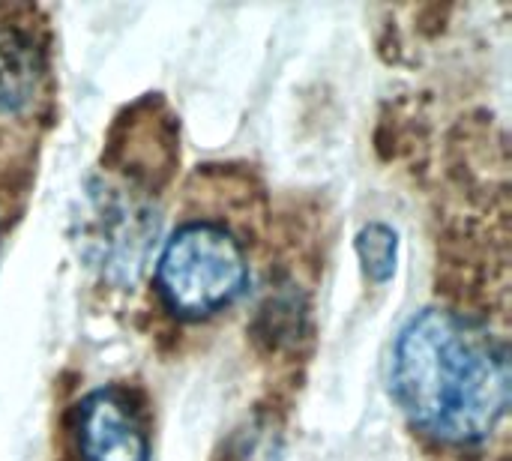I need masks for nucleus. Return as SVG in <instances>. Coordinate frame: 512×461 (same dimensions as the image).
<instances>
[{"instance_id": "1", "label": "nucleus", "mask_w": 512, "mask_h": 461, "mask_svg": "<svg viewBox=\"0 0 512 461\" xmlns=\"http://www.w3.org/2000/svg\"><path fill=\"white\" fill-rule=\"evenodd\" d=\"M390 390L423 438L459 450L486 444L510 408L507 345L456 309H423L393 342Z\"/></svg>"}, {"instance_id": "2", "label": "nucleus", "mask_w": 512, "mask_h": 461, "mask_svg": "<svg viewBox=\"0 0 512 461\" xmlns=\"http://www.w3.org/2000/svg\"><path fill=\"white\" fill-rule=\"evenodd\" d=\"M249 285V243L231 222L216 216H186L156 261V294L177 321H213L231 312Z\"/></svg>"}, {"instance_id": "3", "label": "nucleus", "mask_w": 512, "mask_h": 461, "mask_svg": "<svg viewBox=\"0 0 512 461\" xmlns=\"http://www.w3.org/2000/svg\"><path fill=\"white\" fill-rule=\"evenodd\" d=\"M156 246V210L144 192L90 183L81 213V252L114 285H132Z\"/></svg>"}, {"instance_id": "4", "label": "nucleus", "mask_w": 512, "mask_h": 461, "mask_svg": "<svg viewBox=\"0 0 512 461\" xmlns=\"http://www.w3.org/2000/svg\"><path fill=\"white\" fill-rule=\"evenodd\" d=\"M51 84V39L33 6H0V120L39 111Z\"/></svg>"}, {"instance_id": "5", "label": "nucleus", "mask_w": 512, "mask_h": 461, "mask_svg": "<svg viewBox=\"0 0 512 461\" xmlns=\"http://www.w3.org/2000/svg\"><path fill=\"white\" fill-rule=\"evenodd\" d=\"M75 461H150V432L141 408L120 387L90 390L69 414Z\"/></svg>"}, {"instance_id": "6", "label": "nucleus", "mask_w": 512, "mask_h": 461, "mask_svg": "<svg viewBox=\"0 0 512 461\" xmlns=\"http://www.w3.org/2000/svg\"><path fill=\"white\" fill-rule=\"evenodd\" d=\"M357 255L363 261V270L372 282H387L396 273L399 261V237L390 225L372 222L357 234Z\"/></svg>"}]
</instances>
